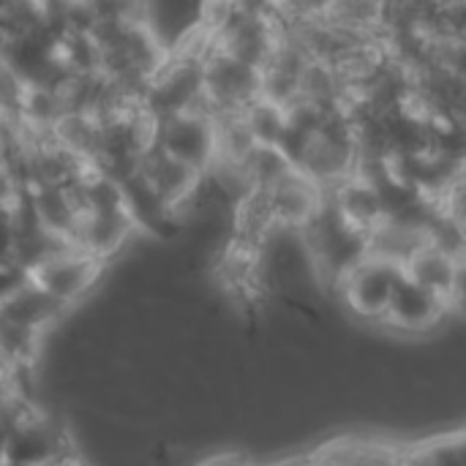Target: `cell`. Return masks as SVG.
Returning a JSON list of instances; mask_svg holds the SVG:
<instances>
[{
    "instance_id": "277c9868",
    "label": "cell",
    "mask_w": 466,
    "mask_h": 466,
    "mask_svg": "<svg viewBox=\"0 0 466 466\" xmlns=\"http://www.w3.org/2000/svg\"><path fill=\"white\" fill-rule=\"evenodd\" d=\"M448 311L451 309L437 295H431L412 279L401 276V281L393 289V298L388 303L382 325L396 328L404 336H423V333H431L434 328H440L445 322Z\"/></svg>"
},
{
    "instance_id": "30bf717a",
    "label": "cell",
    "mask_w": 466,
    "mask_h": 466,
    "mask_svg": "<svg viewBox=\"0 0 466 466\" xmlns=\"http://www.w3.org/2000/svg\"><path fill=\"white\" fill-rule=\"evenodd\" d=\"M0 466H16V464H8V461H3V464H0Z\"/></svg>"
},
{
    "instance_id": "3957f363",
    "label": "cell",
    "mask_w": 466,
    "mask_h": 466,
    "mask_svg": "<svg viewBox=\"0 0 466 466\" xmlns=\"http://www.w3.org/2000/svg\"><path fill=\"white\" fill-rule=\"evenodd\" d=\"M156 147L202 175L213 161L210 117L199 115V112H183V115H172V117L158 120Z\"/></svg>"
},
{
    "instance_id": "52a82bcc",
    "label": "cell",
    "mask_w": 466,
    "mask_h": 466,
    "mask_svg": "<svg viewBox=\"0 0 466 466\" xmlns=\"http://www.w3.org/2000/svg\"><path fill=\"white\" fill-rule=\"evenodd\" d=\"M393 466H464L461 429L393 448Z\"/></svg>"
},
{
    "instance_id": "5b68a950",
    "label": "cell",
    "mask_w": 466,
    "mask_h": 466,
    "mask_svg": "<svg viewBox=\"0 0 466 466\" xmlns=\"http://www.w3.org/2000/svg\"><path fill=\"white\" fill-rule=\"evenodd\" d=\"M262 191L268 197L276 227L295 229V232H300L309 221H314V216L325 202V191L298 169H289L284 177H279L273 186Z\"/></svg>"
},
{
    "instance_id": "9c48e42d",
    "label": "cell",
    "mask_w": 466,
    "mask_h": 466,
    "mask_svg": "<svg viewBox=\"0 0 466 466\" xmlns=\"http://www.w3.org/2000/svg\"><path fill=\"white\" fill-rule=\"evenodd\" d=\"M46 466H90V464L76 453V456H68V459H60V461H52V464H46Z\"/></svg>"
},
{
    "instance_id": "8992f818",
    "label": "cell",
    "mask_w": 466,
    "mask_h": 466,
    "mask_svg": "<svg viewBox=\"0 0 466 466\" xmlns=\"http://www.w3.org/2000/svg\"><path fill=\"white\" fill-rule=\"evenodd\" d=\"M66 314H68L66 306L52 300L46 292H41L30 281L19 284L11 295H5L0 300V319L3 322L25 328L30 333H38V336H46L49 330H55Z\"/></svg>"
},
{
    "instance_id": "7a4b0ae2",
    "label": "cell",
    "mask_w": 466,
    "mask_h": 466,
    "mask_svg": "<svg viewBox=\"0 0 466 466\" xmlns=\"http://www.w3.org/2000/svg\"><path fill=\"white\" fill-rule=\"evenodd\" d=\"M404 270L371 257H363L355 268H350L336 284L344 309L366 325H382L393 289L399 287Z\"/></svg>"
},
{
    "instance_id": "ba28073f",
    "label": "cell",
    "mask_w": 466,
    "mask_h": 466,
    "mask_svg": "<svg viewBox=\"0 0 466 466\" xmlns=\"http://www.w3.org/2000/svg\"><path fill=\"white\" fill-rule=\"evenodd\" d=\"M254 466H314L311 453H295V456H284V459H273V461H254Z\"/></svg>"
},
{
    "instance_id": "6da1fadb",
    "label": "cell",
    "mask_w": 466,
    "mask_h": 466,
    "mask_svg": "<svg viewBox=\"0 0 466 466\" xmlns=\"http://www.w3.org/2000/svg\"><path fill=\"white\" fill-rule=\"evenodd\" d=\"M104 270H106V262L68 246V248L46 257L44 262H38L27 273V281L35 284L41 292H46L52 300H57L60 306H66L71 311L101 284Z\"/></svg>"
}]
</instances>
